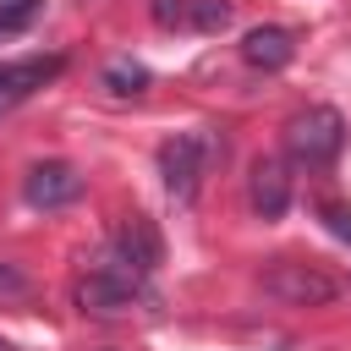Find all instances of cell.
Listing matches in <instances>:
<instances>
[{
    "label": "cell",
    "mask_w": 351,
    "mask_h": 351,
    "mask_svg": "<svg viewBox=\"0 0 351 351\" xmlns=\"http://www.w3.org/2000/svg\"><path fill=\"white\" fill-rule=\"evenodd\" d=\"M340 148H346V121H340V110L307 104V110H296V115L285 121V154H291L296 165L324 170V165H335Z\"/></svg>",
    "instance_id": "6da1fadb"
},
{
    "label": "cell",
    "mask_w": 351,
    "mask_h": 351,
    "mask_svg": "<svg viewBox=\"0 0 351 351\" xmlns=\"http://www.w3.org/2000/svg\"><path fill=\"white\" fill-rule=\"evenodd\" d=\"M263 291L274 302H285V307H329L340 296V280L329 269L307 263V258H274L263 269Z\"/></svg>",
    "instance_id": "7a4b0ae2"
},
{
    "label": "cell",
    "mask_w": 351,
    "mask_h": 351,
    "mask_svg": "<svg viewBox=\"0 0 351 351\" xmlns=\"http://www.w3.org/2000/svg\"><path fill=\"white\" fill-rule=\"evenodd\" d=\"M137 296H143V274H137L132 263H121V258H110V263H99V269H88V274L77 280V307L93 313V318L132 313Z\"/></svg>",
    "instance_id": "3957f363"
},
{
    "label": "cell",
    "mask_w": 351,
    "mask_h": 351,
    "mask_svg": "<svg viewBox=\"0 0 351 351\" xmlns=\"http://www.w3.org/2000/svg\"><path fill=\"white\" fill-rule=\"evenodd\" d=\"M208 154H214V143L203 137V132H181V137H170L165 148H159V176H165V186H170V197H192L197 192V176L208 170Z\"/></svg>",
    "instance_id": "277c9868"
},
{
    "label": "cell",
    "mask_w": 351,
    "mask_h": 351,
    "mask_svg": "<svg viewBox=\"0 0 351 351\" xmlns=\"http://www.w3.org/2000/svg\"><path fill=\"white\" fill-rule=\"evenodd\" d=\"M22 197H27L33 208H66V203L82 197V176H77L66 159H44V165H33V170L22 176Z\"/></svg>",
    "instance_id": "5b68a950"
},
{
    "label": "cell",
    "mask_w": 351,
    "mask_h": 351,
    "mask_svg": "<svg viewBox=\"0 0 351 351\" xmlns=\"http://www.w3.org/2000/svg\"><path fill=\"white\" fill-rule=\"evenodd\" d=\"M60 55H27V60H5L0 66V115L5 110H16L22 99H33L49 77H60Z\"/></svg>",
    "instance_id": "8992f818"
},
{
    "label": "cell",
    "mask_w": 351,
    "mask_h": 351,
    "mask_svg": "<svg viewBox=\"0 0 351 351\" xmlns=\"http://www.w3.org/2000/svg\"><path fill=\"white\" fill-rule=\"evenodd\" d=\"M247 203H252V214L258 219H280L285 208H291V176H285V165L280 159H252V176H247Z\"/></svg>",
    "instance_id": "52a82bcc"
},
{
    "label": "cell",
    "mask_w": 351,
    "mask_h": 351,
    "mask_svg": "<svg viewBox=\"0 0 351 351\" xmlns=\"http://www.w3.org/2000/svg\"><path fill=\"white\" fill-rule=\"evenodd\" d=\"M241 60H247L252 71H285V66L296 60V38H291V27H274V22L247 27V38H241Z\"/></svg>",
    "instance_id": "ba28073f"
},
{
    "label": "cell",
    "mask_w": 351,
    "mask_h": 351,
    "mask_svg": "<svg viewBox=\"0 0 351 351\" xmlns=\"http://www.w3.org/2000/svg\"><path fill=\"white\" fill-rule=\"evenodd\" d=\"M115 258L132 263L137 274H148V269L165 258V241H159V230H154L148 214H126V219H121V230H115Z\"/></svg>",
    "instance_id": "9c48e42d"
},
{
    "label": "cell",
    "mask_w": 351,
    "mask_h": 351,
    "mask_svg": "<svg viewBox=\"0 0 351 351\" xmlns=\"http://www.w3.org/2000/svg\"><path fill=\"white\" fill-rule=\"evenodd\" d=\"M104 88H110V93H121V99H132V93H143V88H148V66H143V60H132V55H121V60H110V66H104Z\"/></svg>",
    "instance_id": "30bf717a"
},
{
    "label": "cell",
    "mask_w": 351,
    "mask_h": 351,
    "mask_svg": "<svg viewBox=\"0 0 351 351\" xmlns=\"http://www.w3.org/2000/svg\"><path fill=\"white\" fill-rule=\"evenodd\" d=\"M192 27H203V33L230 27V5L225 0H192Z\"/></svg>",
    "instance_id": "8fae6325"
},
{
    "label": "cell",
    "mask_w": 351,
    "mask_h": 351,
    "mask_svg": "<svg viewBox=\"0 0 351 351\" xmlns=\"http://www.w3.org/2000/svg\"><path fill=\"white\" fill-rule=\"evenodd\" d=\"M148 16L159 27H192V0H148Z\"/></svg>",
    "instance_id": "7c38bea8"
},
{
    "label": "cell",
    "mask_w": 351,
    "mask_h": 351,
    "mask_svg": "<svg viewBox=\"0 0 351 351\" xmlns=\"http://www.w3.org/2000/svg\"><path fill=\"white\" fill-rule=\"evenodd\" d=\"M33 11H38V0H0V33L27 27V22H33Z\"/></svg>",
    "instance_id": "4fadbf2b"
},
{
    "label": "cell",
    "mask_w": 351,
    "mask_h": 351,
    "mask_svg": "<svg viewBox=\"0 0 351 351\" xmlns=\"http://www.w3.org/2000/svg\"><path fill=\"white\" fill-rule=\"evenodd\" d=\"M318 214H324V225H329L340 241H351V203H324Z\"/></svg>",
    "instance_id": "5bb4252c"
},
{
    "label": "cell",
    "mask_w": 351,
    "mask_h": 351,
    "mask_svg": "<svg viewBox=\"0 0 351 351\" xmlns=\"http://www.w3.org/2000/svg\"><path fill=\"white\" fill-rule=\"evenodd\" d=\"M0 351H11V346H5V340H0Z\"/></svg>",
    "instance_id": "9a60e30c"
}]
</instances>
